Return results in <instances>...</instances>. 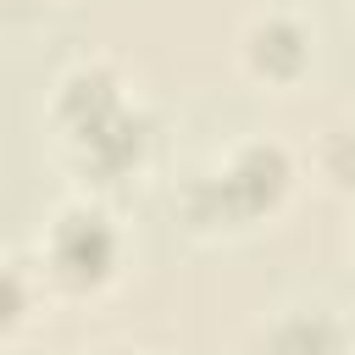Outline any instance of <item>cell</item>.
Segmentation results:
<instances>
[{
    "mask_svg": "<svg viewBox=\"0 0 355 355\" xmlns=\"http://www.w3.org/2000/svg\"><path fill=\"white\" fill-rule=\"evenodd\" d=\"M50 261L67 283H100L116 261V239H111L105 216H94V211L61 216L55 233H50Z\"/></svg>",
    "mask_w": 355,
    "mask_h": 355,
    "instance_id": "1",
    "label": "cell"
},
{
    "mask_svg": "<svg viewBox=\"0 0 355 355\" xmlns=\"http://www.w3.org/2000/svg\"><path fill=\"white\" fill-rule=\"evenodd\" d=\"M283 178H288L283 150H272V144H250V150L216 178V200H222L233 216H250V211H261V205L277 200Z\"/></svg>",
    "mask_w": 355,
    "mask_h": 355,
    "instance_id": "2",
    "label": "cell"
},
{
    "mask_svg": "<svg viewBox=\"0 0 355 355\" xmlns=\"http://www.w3.org/2000/svg\"><path fill=\"white\" fill-rule=\"evenodd\" d=\"M250 55H255L261 72L288 78V72H300V61H305V33H300L294 22H283V17H272V22H261V28L250 33Z\"/></svg>",
    "mask_w": 355,
    "mask_h": 355,
    "instance_id": "3",
    "label": "cell"
},
{
    "mask_svg": "<svg viewBox=\"0 0 355 355\" xmlns=\"http://www.w3.org/2000/svg\"><path fill=\"white\" fill-rule=\"evenodd\" d=\"M67 116L78 122V133H89V128H100L105 116H116L122 105H116V89H111V78L105 72H83V78H72L67 83Z\"/></svg>",
    "mask_w": 355,
    "mask_h": 355,
    "instance_id": "4",
    "label": "cell"
},
{
    "mask_svg": "<svg viewBox=\"0 0 355 355\" xmlns=\"http://www.w3.org/2000/svg\"><path fill=\"white\" fill-rule=\"evenodd\" d=\"M83 144H89V155H94L105 172H116V166H128V161L139 155L144 133H139V122H133L128 111H116V116H105L100 128H89V133H83Z\"/></svg>",
    "mask_w": 355,
    "mask_h": 355,
    "instance_id": "5",
    "label": "cell"
}]
</instances>
